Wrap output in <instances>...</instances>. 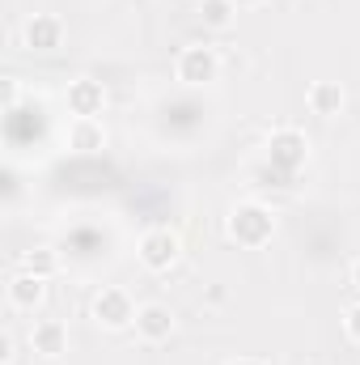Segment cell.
<instances>
[{"label":"cell","instance_id":"6da1fadb","mask_svg":"<svg viewBox=\"0 0 360 365\" xmlns=\"http://www.w3.org/2000/svg\"><path fill=\"white\" fill-rule=\"evenodd\" d=\"M225 234H229L238 247L259 251V247H268L271 234H275V212L263 208V204H238V208L229 212V221H225Z\"/></svg>","mask_w":360,"mask_h":365},{"label":"cell","instance_id":"7a4b0ae2","mask_svg":"<svg viewBox=\"0 0 360 365\" xmlns=\"http://www.w3.org/2000/svg\"><path fill=\"white\" fill-rule=\"evenodd\" d=\"M305 158H309V140H305V132H297V128H280V132H271L268 162L280 170V175H297V170L305 166Z\"/></svg>","mask_w":360,"mask_h":365},{"label":"cell","instance_id":"3957f363","mask_svg":"<svg viewBox=\"0 0 360 365\" xmlns=\"http://www.w3.org/2000/svg\"><path fill=\"white\" fill-rule=\"evenodd\" d=\"M216 73H221V60H216V51L212 47H182L179 60H174V77H179L182 86H208V81H216Z\"/></svg>","mask_w":360,"mask_h":365},{"label":"cell","instance_id":"277c9868","mask_svg":"<svg viewBox=\"0 0 360 365\" xmlns=\"http://www.w3.org/2000/svg\"><path fill=\"white\" fill-rule=\"evenodd\" d=\"M179 234H170V230H149L144 238H140V264L149 268V272H170L174 264H179Z\"/></svg>","mask_w":360,"mask_h":365},{"label":"cell","instance_id":"5b68a950","mask_svg":"<svg viewBox=\"0 0 360 365\" xmlns=\"http://www.w3.org/2000/svg\"><path fill=\"white\" fill-rule=\"evenodd\" d=\"M136 310H140V306H132V297H127L123 289H97V293H93V319H97L102 327H110V331L136 323Z\"/></svg>","mask_w":360,"mask_h":365},{"label":"cell","instance_id":"8992f818","mask_svg":"<svg viewBox=\"0 0 360 365\" xmlns=\"http://www.w3.org/2000/svg\"><path fill=\"white\" fill-rule=\"evenodd\" d=\"M21 38H26L30 51H55V47L64 43V21H60L55 13H34V17L26 21Z\"/></svg>","mask_w":360,"mask_h":365},{"label":"cell","instance_id":"52a82bcc","mask_svg":"<svg viewBox=\"0 0 360 365\" xmlns=\"http://www.w3.org/2000/svg\"><path fill=\"white\" fill-rule=\"evenodd\" d=\"M136 331H140V340H149V344L170 340V336H174V314H170V306H162V302L140 306V310H136Z\"/></svg>","mask_w":360,"mask_h":365},{"label":"cell","instance_id":"ba28073f","mask_svg":"<svg viewBox=\"0 0 360 365\" xmlns=\"http://www.w3.org/2000/svg\"><path fill=\"white\" fill-rule=\"evenodd\" d=\"M68 110L77 119H97L106 110V90L102 81H73L68 86Z\"/></svg>","mask_w":360,"mask_h":365},{"label":"cell","instance_id":"9c48e42d","mask_svg":"<svg viewBox=\"0 0 360 365\" xmlns=\"http://www.w3.org/2000/svg\"><path fill=\"white\" fill-rule=\"evenodd\" d=\"M43 297H47V280L34 272H13V280H9V302L17 306V310H38L43 306Z\"/></svg>","mask_w":360,"mask_h":365},{"label":"cell","instance_id":"30bf717a","mask_svg":"<svg viewBox=\"0 0 360 365\" xmlns=\"http://www.w3.org/2000/svg\"><path fill=\"white\" fill-rule=\"evenodd\" d=\"M34 353H43V357H60L64 349H68V327L60 323V319H43V323H34Z\"/></svg>","mask_w":360,"mask_h":365},{"label":"cell","instance_id":"8fae6325","mask_svg":"<svg viewBox=\"0 0 360 365\" xmlns=\"http://www.w3.org/2000/svg\"><path fill=\"white\" fill-rule=\"evenodd\" d=\"M68 145L81 149V153H90V149H102V145H106V132H102L97 119H73V128H68Z\"/></svg>","mask_w":360,"mask_h":365},{"label":"cell","instance_id":"7c38bea8","mask_svg":"<svg viewBox=\"0 0 360 365\" xmlns=\"http://www.w3.org/2000/svg\"><path fill=\"white\" fill-rule=\"evenodd\" d=\"M339 106H344V90L335 81H314L309 86V110L314 115H339Z\"/></svg>","mask_w":360,"mask_h":365},{"label":"cell","instance_id":"4fadbf2b","mask_svg":"<svg viewBox=\"0 0 360 365\" xmlns=\"http://www.w3.org/2000/svg\"><path fill=\"white\" fill-rule=\"evenodd\" d=\"M21 272H34V276H55L60 272V255L55 251H47V247H34V251H26L21 255Z\"/></svg>","mask_w":360,"mask_h":365},{"label":"cell","instance_id":"5bb4252c","mask_svg":"<svg viewBox=\"0 0 360 365\" xmlns=\"http://www.w3.org/2000/svg\"><path fill=\"white\" fill-rule=\"evenodd\" d=\"M233 13H238L233 0H203V4H199V17H203V26H212V30H229V26H233Z\"/></svg>","mask_w":360,"mask_h":365},{"label":"cell","instance_id":"9a60e30c","mask_svg":"<svg viewBox=\"0 0 360 365\" xmlns=\"http://www.w3.org/2000/svg\"><path fill=\"white\" fill-rule=\"evenodd\" d=\"M344 327H348V336H352V340L360 344V302L352 306V310H348V319H344Z\"/></svg>","mask_w":360,"mask_h":365},{"label":"cell","instance_id":"2e32d148","mask_svg":"<svg viewBox=\"0 0 360 365\" xmlns=\"http://www.w3.org/2000/svg\"><path fill=\"white\" fill-rule=\"evenodd\" d=\"M4 106H9V110H13V106H17V86H13V81H9V86H4Z\"/></svg>","mask_w":360,"mask_h":365},{"label":"cell","instance_id":"e0dca14e","mask_svg":"<svg viewBox=\"0 0 360 365\" xmlns=\"http://www.w3.org/2000/svg\"><path fill=\"white\" fill-rule=\"evenodd\" d=\"M0 361H13V340H9V336L0 340Z\"/></svg>","mask_w":360,"mask_h":365},{"label":"cell","instance_id":"ac0fdd59","mask_svg":"<svg viewBox=\"0 0 360 365\" xmlns=\"http://www.w3.org/2000/svg\"><path fill=\"white\" fill-rule=\"evenodd\" d=\"M229 365H263V361H255V357H238V361H229Z\"/></svg>","mask_w":360,"mask_h":365},{"label":"cell","instance_id":"d6986e66","mask_svg":"<svg viewBox=\"0 0 360 365\" xmlns=\"http://www.w3.org/2000/svg\"><path fill=\"white\" fill-rule=\"evenodd\" d=\"M352 284H356V289H360V259H356V264H352Z\"/></svg>","mask_w":360,"mask_h":365},{"label":"cell","instance_id":"ffe728a7","mask_svg":"<svg viewBox=\"0 0 360 365\" xmlns=\"http://www.w3.org/2000/svg\"><path fill=\"white\" fill-rule=\"evenodd\" d=\"M233 4H259V0H233Z\"/></svg>","mask_w":360,"mask_h":365}]
</instances>
